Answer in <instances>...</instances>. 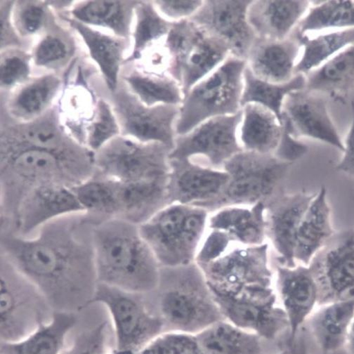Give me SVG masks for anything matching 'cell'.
I'll return each mask as SVG.
<instances>
[{"mask_svg": "<svg viewBox=\"0 0 354 354\" xmlns=\"http://www.w3.org/2000/svg\"><path fill=\"white\" fill-rule=\"evenodd\" d=\"M95 225L80 214L57 219L28 237L2 229L0 255L37 288L55 313L76 315L93 304L99 285Z\"/></svg>", "mask_w": 354, "mask_h": 354, "instance_id": "obj_1", "label": "cell"}, {"mask_svg": "<svg viewBox=\"0 0 354 354\" xmlns=\"http://www.w3.org/2000/svg\"><path fill=\"white\" fill-rule=\"evenodd\" d=\"M95 153L75 145L52 148L0 140L2 223H14L19 205L32 189L74 187L95 173Z\"/></svg>", "mask_w": 354, "mask_h": 354, "instance_id": "obj_2", "label": "cell"}, {"mask_svg": "<svg viewBox=\"0 0 354 354\" xmlns=\"http://www.w3.org/2000/svg\"><path fill=\"white\" fill-rule=\"evenodd\" d=\"M93 241L99 283L142 295L159 288L162 268L138 225L119 218L103 221L94 226Z\"/></svg>", "mask_w": 354, "mask_h": 354, "instance_id": "obj_3", "label": "cell"}, {"mask_svg": "<svg viewBox=\"0 0 354 354\" xmlns=\"http://www.w3.org/2000/svg\"><path fill=\"white\" fill-rule=\"evenodd\" d=\"M270 244L247 247L234 245L223 255L196 265L214 299L278 297Z\"/></svg>", "mask_w": 354, "mask_h": 354, "instance_id": "obj_4", "label": "cell"}, {"mask_svg": "<svg viewBox=\"0 0 354 354\" xmlns=\"http://www.w3.org/2000/svg\"><path fill=\"white\" fill-rule=\"evenodd\" d=\"M209 214L204 207L170 203L139 226L162 269L195 263L208 231Z\"/></svg>", "mask_w": 354, "mask_h": 354, "instance_id": "obj_5", "label": "cell"}, {"mask_svg": "<svg viewBox=\"0 0 354 354\" xmlns=\"http://www.w3.org/2000/svg\"><path fill=\"white\" fill-rule=\"evenodd\" d=\"M246 62L230 57L185 95L176 122V134L183 136L202 122L242 110Z\"/></svg>", "mask_w": 354, "mask_h": 354, "instance_id": "obj_6", "label": "cell"}, {"mask_svg": "<svg viewBox=\"0 0 354 354\" xmlns=\"http://www.w3.org/2000/svg\"><path fill=\"white\" fill-rule=\"evenodd\" d=\"M164 46L169 59V75L180 84L185 95L232 57L225 43L191 19L172 23Z\"/></svg>", "mask_w": 354, "mask_h": 354, "instance_id": "obj_7", "label": "cell"}, {"mask_svg": "<svg viewBox=\"0 0 354 354\" xmlns=\"http://www.w3.org/2000/svg\"><path fill=\"white\" fill-rule=\"evenodd\" d=\"M292 164L274 154L241 151L225 165L229 183L207 209L212 212L226 206L268 203L276 196Z\"/></svg>", "mask_w": 354, "mask_h": 354, "instance_id": "obj_8", "label": "cell"}, {"mask_svg": "<svg viewBox=\"0 0 354 354\" xmlns=\"http://www.w3.org/2000/svg\"><path fill=\"white\" fill-rule=\"evenodd\" d=\"M0 257V339L15 342L49 323L55 311L37 288Z\"/></svg>", "mask_w": 354, "mask_h": 354, "instance_id": "obj_9", "label": "cell"}, {"mask_svg": "<svg viewBox=\"0 0 354 354\" xmlns=\"http://www.w3.org/2000/svg\"><path fill=\"white\" fill-rule=\"evenodd\" d=\"M171 151L120 136L95 153V173L123 184L167 180Z\"/></svg>", "mask_w": 354, "mask_h": 354, "instance_id": "obj_10", "label": "cell"}, {"mask_svg": "<svg viewBox=\"0 0 354 354\" xmlns=\"http://www.w3.org/2000/svg\"><path fill=\"white\" fill-rule=\"evenodd\" d=\"M141 295L99 283L93 301L108 309L115 335V351L122 354L138 353L163 333L162 320L149 311Z\"/></svg>", "mask_w": 354, "mask_h": 354, "instance_id": "obj_11", "label": "cell"}, {"mask_svg": "<svg viewBox=\"0 0 354 354\" xmlns=\"http://www.w3.org/2000/svg\"><path fill=\"white\" fill-rule=\"evenodd\" d=\"M160 313L169 331L191 335L225 320L196 265L192 279L187 275L162 293Z\"/></svg>", "mask_w": 354, "mask_h": 354, "instance_id": "obj_12", "label": "cell"}, {"mask_svg": "<svg viewBox=\"0 0 354 354\" xmlns=\"http://www.w3.org/2000/svg\"><path fill=\"white\" fill-rule=\"evenodd\" d=\"M111 104L118 117L121 136L146 144H159L172 151L177 137L176 122L180 106H148L127 86L111 93Z\"/></svg>", "mask_w": 354, "mask_h": 354, "instance_id": "obj_13", "label": "cell"}, {"mask_svg": "<svg viewBox=\"0 0 354 354\" xmlns=\"http://www.w3.org/2000/svg\"><path fill=\"white\" fill-rule=\"evenodd\" d=\"M241 111L207 120L187 134L176 137L170 159H187L216 168L243 151L239 139Z\"/></svg>", "mask_w": 354, "mask_h": 354, "instance_id": "obj_14", "label": "cell"}, {"mask_svg": "<svg viewBox=\"0 0 354 354\" xmlns=\"http://www.w3.org/2000/svg\"><path fill=\"white\" fill-rule=\"evenodd\" d=\"M308 267L319 288V306L354 299V229L335 234Z\"/></svg>", "mask_w": 354, "mask_h": 354, "instance_id": "obj_15", "label": "cell"}, {"mask_svg": "<svg viewBox=\"0 0 354 354\" xmlns=\"http://www.w3.org/2000/svg\"><path fill=\"white\" fill-rule=\"evenodd\" d=\"M252 1H204L191 19L209 35L223 42L232 57L246 61L257 37L248 17Z\"/></svg>", "mask_w": 354, "mask_h": 354, "instance_id": "obj_16", "label": "cell"}, {"mask_svg": "<svg viewBox=\"0 0 354 354\" xmlns=\"http://www.w3.org/2000/svg\"><path fill=\"white\" fill-rule=\"evenodd\" d=\"M328 99L305 88L290 93L282 110L284 129L296 140L311 138L344 152V146L329 114Z\"/></svg>", "mask_w": 354, "mask_h": 354, "instance_id": "obj_17", "label": "cell"}, {"mask_svg": "<svg viewBox=\"0 0 354 354\" xmlns=\"http://www.w3.org/2000/svg\"><path fill=\"white\" fill-rule=\"evenodd\" d=\"M229 180V174L223 169L191 160L169 158V204L194 205L207 209L223 194Z\"/></svg>", "mask_w": 354, "mask_h": 354, "instance_id": "obj_18", "label": "cell"}, {"mask_svg": "<svg viewBox=\"0 0 354 354\" xmlns=\"http://www.w3.org/2000/svg\"><path fill=\"white\" fill-rule=\"evenodd\" d=\"M80 214L84 212L73 187L42 186L32 189L24 197L9 229L28 237L57 219Z\"/></svg>", "mask_w": 354, "mask_h": 354, "instance_id": "obj_19", "label": "cell"}, {"mask_svg": "<svg viewBox=\"0 0 354 354\" xmlns=\"http://www.w3.org/2000/svg\"><path fill=\"white\" fill-rule=\"evenodd\" d=\"M316 195L281 194L267 203L268 239L277 254V263L287 268L297 265L295 250L298 230Z\"/></svg>", "mask_w": 354, "mask_h": 354, "instance_id": "obj_20", "label": "cell"}, {"mask_svg": "<svg viewBox=\"0 0 354 354\" xmlns=\"http://www.w3.org/2000/svg\"><path fill=\"white\" fill-rule=\"evenodd\" d=\"M275 288L293 339L319 306L317 283L308 266L297 264L295 268H287L277 263Z\"/></svg>", "mask_w": 354, "mask_h": 354, "instance_id": "obj_21", "label": "cell"}, {"mask_svg": "<svg viewBox=\"0 0 354 354\" xmlns=\"http://www.w3.org/2000/svg\"><path fill=\"white\" fill-rule=\"evenodd\" d=\"M214 299L226 321L261 338L274 339L289 328L287 316L279 298Z\"/></svg>", "mask_w": 354, "mask_h": 354, "instance_id": "obj_22", "label": "cell"}, {"mask_svg": "<svg viewBox=\"0 0 354 354\" xmlns=\"http://www.w3.org/2000/svg\"><path fill=\"white\" fill-rule=\"evenodd\" d=\"M301 52L297 33L281 40L257 38L246 59L247 68L259 79L284 84L295 76Z\"/></svg>", "mask_w": 354, "mask_h": 354, "instance_id": "obj_23", "label": "cell"}, {"mask_svg": "<svg viewBox=\"0 0 354 354\" xmlns=\"http://www.w3.org/2000/svg\"><path fill=\"white\" fill-rule=\"evenodd\" d=\"M208 230L225 234L239 245L268 243L267 203L226 206L213 211L209 214Z\"/></svg>", "mask_w": 354, "mask_h": 354, "instance_id": "obj_24", "label": "cell"}, {"mask_svg": "<svg viewBox=\"0 0 354 354\" xmlns=\"http://www.w3.org/2000/svg\"><path fill=\"white\" fill-rule=\"evenodd\" d=\"M59 18L81 38L109 91L115 93L120 84V71L125 61L129 39L86 26L66 15L61 14Z\"/></svg>", "mask_w": 354, "mask_h": 354, "instance_id": "obj_25", "label": "cell"}, {"mask_svg": "<svg viewBox=\"0 0 354 354\" xmlns=\"http://www.w3.org/2000/svg\"><path fill=\"white\" fill-rule=\"evenodd\" d=\"M84 74L80 66L72 80L65 78L57 107L60 121L69 136L86 147V129L95 115L99 99L88 86Z\"/></svg>", "mask_w": 354, "mask_h": 354, "instance_id": "obj_26", "label": "cell"}, {"mask_svg": "<svg viewBox=\"0 0 354 354\" xmlns=\"http://www.w3.org/2000/svg\"><path fill=\"white\" fill-rule=\"evenodd\" d=\"M65 84L56 73H49L30 79L20 86L8 98L7 115L19 122L35 120L49 111L62 93Z\"/></svg>", "mask_w": 354, "mask_h": 354, "instance_id": "obj_27", "label": "cell"}, {"mask_svg": "<svg viewBox=\"0 0 354 354\" xmlns=\"http://www.w3.org/2000/svg\"><path fill=\"white\" fill-rule=\"evenodd\" d=\"M311 6L308 1H252L248 21L258 38L281 40L291 35Z\"/></svg>", "mask_w": 354, "mask_h": 354, "instance_id": "obj_28", "label": "cell"}, {"mask_svg": "<svg viewBox=\"0 0 354 354\" xmlns=\"http://www.w3.org/2000/svg\"><path fill=\"white\" fill-rule=\"evenodd\" d=\"M306 77L305 90L346 104L354 92V44L337 53Z\"/></svg>", "mask_w": 354, "mask_h": 354, "instance_id": "obj_29", "label": "cell"}, {"mask_svg": "<svg viewBox=\"0 0 354 354\" xmlns=\"http://www.w3.org/2000/svg\"><path fill=\"white\" fill-rule=\"evenodd\" d=\"M241 113L239 139L243 151L275 155L284 132L279 118L270 109L256 104L244 105Z\"/></svg>", "mask_w": 354, "mask_h": 354, "instance_id": "obj_30", "label": "cell"}, {"mask_svg": "<svg viewBox=\"0 0 354 354\" xmlns=\"http://www.w3.org/2000/svg\"><path fill=\"white\" fill-rule=\"evenodd\" d=\"M117 183V218L142 225L169 204L168 179L123 184Z\"/></svg>", "mask_w": 354, "mask_h": 354, "instance_id": "obj_31", "label": "cell"}, {"mask_svg": "<svg viewBox=\"0 0 354 354\" xmlns=\"http://www.w3.org/2000/svg\"><path fill=\"white\" fill-rule=\"evenodd\" d=\"M353 317L354 299H351L319 306L306 323L319 347L333 353L346 346Z\"/></svg>", "mask_w": 354, "mask_h": 354, "instance_id": "obj_32", "label": "cell"}, {"mask_svg": "<svg viewBox=\"0 0 354 354\" xmlns=\"http://www.w3.org/2000/svg\"><path fill=\"white\" fill-rule=\"evenodd\" d=\"M327 189L322 187L306 210L298 230L295 259L308 266L316 253L335 233L331 223Z\"/></svg>", "mask_w": 354, "mask_h": 354, "instance_id": "obj_33", "label": "cell"}, {"mask_svg": "<svg viewBox=\"0 0 354 354\" xmlns=\"http://www.w3.org/2000/svg\"><path fill=\"white\" fill-rule=\"evenodd\" d=\"M139 1H85L75 3L68 15L95 28H102L131 39L135 10Z\"/></svg>", "mask_w": 354, "mask_h": 354, "instance_id": "obj_34", "label": "cell"}, {"mask_svg": "<svg viewBox=\"0 0 354 354\" xmlns=\"http://www.w3.org/2000/svg\"><path fill=\"white\" fill-rule=\"evenodd\" d=\"M77 323L75 314L55 313L52 320L26 338L2 342L0 354H62L66 337Z\"/></svg>", "mask_w": 354, "mask_h": 354, "instance_id": "obj_35", "label": "cell"}, {"mask_svg": "<svg viewBox=\"0 0 354 354\" xmlns=\"http://www.w3.org/2000/svg\"><path fill=\"white\" fill-rule=\"evenodd\" d=\"M128 90L148 106H181L185 95L180 84L167 74L136 66L122 77Z\"/></svg>", "mask_w": 354, "mask_h": 354, "instance_id": "obj_36", "label": "cell"}, {"mask_svg": "<svg viewBox=\"0 0 354 354\" xmlns=\"http://www.w3.org/2000/svg\"><path fill=\"white\" fill-rule=\"evenodd\" d=\"M171 26L172 23L160 14L153 2H139L131 31V53L124 64L138 63L147 53L161 46Z\"/></svg>", "mask_w": 354, "mask_h": 354, "instance_id": "obj_37", "label": "cell"}, {"mask_svg": "<svg viewBox=\"0 0 354 354\" xmlns=\"http://www.w3.org/2000/svg\"><path fill=\"white\" fill-rule=\"evenodd\" d=\"M203 354H261L259 335L224 320L195 335Z\"/></svg>", "mask_w": 354, "mask_h": 354, "instance_id": "obj_38", "label": "cell"}, {"mask_svg": "<svg viewBox=\"0 0 354 354\" xmlns=\"http://www.w3.org/2000/svg\"><path fill=\"white\" fill-rule=\"evenodd\" d=\"M298 35L302 54L295 67V74L307 75L317 68L337 53L354 44V28L338 30L315 37Z\"/></svg>", "mask_w": 354, "mask_h": 354, "instance_id": "obj_39", "label": "cell"}, {"mask_svg": "<svg viewBox=\"0 0 354 354\" xmlns=\"http://www.w3.org/2000/svg\"><path fill=\"white\" fill-rule=\"evenodd\" d=\"M84 214L96 225L117 218V183L97 173L73 187Z\"/></svg>", "mask_w": 354, "mask_h": 354, "instance_id": "obj_40", "label": "cell"}, {"mask_svg": "<svg viewBox=\"0 0 354 354\" xmlns=\"http://www.w3.org/2000/svg\"><path fill=\"white\" fill-rule=\"evenodd\" d=\"M306 77L298 74L290 82L275 84L258 78L247 68L244 73L242 107L256 104L274 112L282 121V110L286 97L292 93L303 90Z\"/></svg>", "mask_w": 354, "mask_h": 354, "instance_id": "obj_41", "label": "cell"}, {"mask_svg": "<svg viewBox=\"0 0 354 354\" xmlns=\"http://www.w3.org/2000/svg\"><path fill=\"white\" fill-rule=\"evenodd\" d=\"M354 28V1L312 3L295 30L301 35L327 29Z\"/></svg>", "mask_w": 354, "mask_h": 354, "instance_id": "obj_42", "label": "cell"}, {"mask_svg": "<svg viewBox=\"0 0 354 354\" xmlns=\"http://www.w3.org/2000/svg\"><path fill=\"white\" fill-rule=\"evenodd\" d=\"M73 49L59 32H48L41 35L30 53L32 64L37 68L56 69L69 62Z\"/></svg>", "mask_w": 354, "mask_h": 354, "instance_id": "obj_43", "label": "cell"}, {"mask_svg": "<svg viewBox=\"0 0 354 354\" xmlns=\"http://www.w3.org/2000/svg\"><path fill=\"white\" fill-rule=\"evenodd\" d=\"M121 136V128L111 102L99 98L95 115L86 132V147L95 153Z\"/></svg>", "mask_w": 354, "mask_h": 354, "instance_id": "obj_44", "label": "cell"}, {"mask_svg": "<svg viewBox=\"0 0 354 354\" xmlns=\"http://www.w3.org/2000/svg\"><path fill=\"white\" fill-rule=\"evenodd\" d=\"M48 2H15L13 21L19 35L24 39L41 35L50 22Z\"/></svg>", "mask_w": 354, "mask_h": 354, "instance_id": "obj_45", "label": "cell"}, {"mask_svg": "<svg viewBox=\"0 0 354 354\" xmlns=\"http://www.w3.org/2000/svg\"><path fill=\"white\" fill-rule=\"evenodd\" d=\"M31 56L19 49L1 52L0 87L2 93L10 92L30 80Z\"/></svg>", "mask_w": 354, "mask_h": 354, "instance_id": "obj_46", "label": "cell"}, {"mask_svg": "<svg viewBox=\"0 0 354 354\" xmlns=\"http://www.w3.org/2000/svg\"><path fill=\"white\" fill-rule=\"evenodd\" d=\"M137 354H203L195 335L163 332Z\"/></svg>", "mask_w": 354, "mask_h": 354, "instance_id": "obj_47", "label": "cell"}, {"mask_svg": "<svg viewBox=\"0 0 354 354\" xmlns=\"http://www.w3.org/2000/svg\"><path fill=\"white\" fill-rule=\"evenodd\" d=\"M107 333L106 322L85 330L77 335L62 354H122L115 350H110Z\"/></svg>", "mask_w": 354, "mask_h": 354, "instance_id": "obj_48", "label": "cell"}, {"mask_svg": "<svg viewBox=\"0 0 354 354\" xmlns=\"http://www.w3.org/2000/svg\"><path fill=\"white\" fill-rule=\"evenodd\" d=\"M15 1L0 2L1 24V52L24 47L23 38L18 33L13 21Z\"/></svg>", "mask_w": 354, "mask_h": 354, "instance_id": "obj_49", "label": "cell"}, {"mask_svg": "<svg viewBox=\"0 0 354 354\" xmlns=\"http://www.w3.org/2000/svg\"><path fill=\"white\" fill-rule=\"evenodd\" d=\"M204 1H153L157 10L171 23L192 19Z\"/></svg>", "mask_w": 354, "mask_h": 354, "instance_id": "obj_50", "label": "cell"}, {"mask_svg": "<svg viewBox=\"0 0 354 354\" xmlns=\"http://www.w3.org/2000/svg\"><path fill=\"white\" fill-rule=\"evenodd\" d=\"M308 151L306 145L290 136L284 129L281 142L275 156L283 160L294 163L303 157Z\"/></svg>", "mask_w": 354, "mask_h": 354, "instance_id": "obj_51", "label": "cell"}, {"mask_svg": "<svg viewBox=\"0 0 354 354\" xmlns=\"http://www.w3.org/2000/svg\"><path fill=\"white\" fill-rule=\"evenodd\" d=\"M351 110L352 122L344 144V156L336 169L354 177V101L351 102Z\"/></svg>", "mask_w": 354, "mask_h": 354, "instance_id": "obj_52", "label": "cell"}, {"mask_svg": "<svg viewBox=\"0 0 354 354\" xmlns=\"http://www.w3.org/2000/svg\"><path fill=\"white\" fill-rule=\"evenodd\" d=\"M346 347L350 354H354V317L348 330Z\"/></svg>", "mask_w": 354, "mask_h": 354, "instance_id": "obj_53", "label": "cell"}, {"mask_svg": "<svg viewBox=\"0 0 354 354\" xmlns=\"http://www.w3.org/2000/svg\"><path fill=\"white\" fill-rule=\"evenodd\" d=\"M277 354H292V353L288 350H285V351H283Z\"/></svg>", "mask_w": 354, "mask_h": 354, "instance_id": "obj_54", "label": "cell"}]
</instances>
